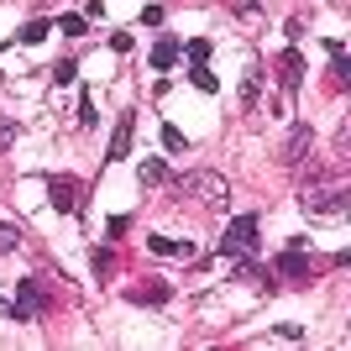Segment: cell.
I'll return each instance as SVG.
<instances>
[{"mask_svg": "<svg viewBox=\"0 0 351 351\" xmlns=\"http://www.w3.org/2000/svg\"><path fill=\"white\" fill-rule=\"evenodd\" d=\"M47 32H53V21H27V27L16 32V37H21V43H27V47H37V43H43V37H47Z\"/></svg>", "mask_w": 351, "mask_h": 351, "instance_id": "obj_16", "label": "cell"}, {"mask_svg": "<svg viewBox=\"0 0 351 351\" xmlns=\"http://www.w3.org/2000/svg\"><path fill=\"white\" fill-rule=\"evenodd\" d=\"M89 263H95V273H100V278H110V267H116V257H110V252H95Z\"/></svg>", "mask_w": 351, "mask_h": 351, "instance_id": "obj_21", "label": "cell"}, {"mask_svg": "<svg viewBox=\"0 0 351 351\" xmlns=\"http://www.w3.org/2000/svg\"><path fill=\"white\" fill-rule=\"evenodd\" d=\"M184 53H189V63H205V58H210V43H205V37H194Z\"/></svg>", "mask_w": 351, "mask_h": 351, "instance_id": "obj_19", "label": "cell"}, {"mask_svg": "<svg viewBox=\"0 0 351 351\" xmlns=\"http://www.w3.org/2000/svg\"><path fill=\"white\" fill-rule=\"evenodd\" d=\"M73 73H79V63H73V58H63L58 69H53V79H58V84H73Z\"/></svg>", "mask_w": 351, "mask_h": 351, "instance_id": "obj_20", "label": "cell"}, {"mask_svg": "<svg viewBox=\"0 0 351 351\" xmlns=\"http://www.w3.org/2000/svg\"><path fill=\"white\" fill-rule=\"evenodd\" d=\"M5 315H16V320H37V315H43V283L21 278V283H16V299L5 304Z\"/></svg>", "mask_w": 351, "mask_h": 351, "instance_id": "obj_3", "label": "cell"}, {"mask_svg": "<svg viewBox=\"0 0 351 351\" xmlns=\"http://www.w3.org/2000/svg\"><path fill=\"white\" fill-rule=\"evenodd\" d=\"M304 147H309V126H293V132H289V147H283V162L293 168V162L304 158Z\"/></svg>", "mask_w": 351, "mask_h": 351, "instance_id": "obj_12", "label": "cell"}, {"mask_svg": "<svg viewBox=\"0 0 351 351\" xmlns=\"http://www.w3.org/2000/svg\"><path fill=\"white\" fill-rule=\"evenodd\" d=\"M47 205L63 210V215H73V210H79V184H73L69 173H53L47 178Z\"/></svg>", "mask_w": 351, "mask_h": 351, "instance_id": "obj_6", "label": "cell"}, {"mask_svg": "<svg viewBox=\"0 0 351 351\" xmlns=\"http://www.w3.org/2000/svg\"><path fill=\"white\" fill-rule=\"evenodd\" d=\"M162 147H168V152H184L189 142H184V132H178V126H162Z\"/></svg>", "mask_w": 351, "mask_h": 351, "instance_id": "obj_18", "label": "cell"}, {"mask_svg": "<svg viewBox=\"0 0 351 351\" xmlns=\"http://www.w3.org/2000/svg\"><path fill=\"white\" fill-rule=\"evenodd\" d=\"M136 178H142V184H168V178H173V173H168V162H162V158H142V168H136Z\"/></svg>", "mask_w": 351, "mask_h": 351, "instance_id": "obj_11", "label": "cell"}, {"mask_svg": "<svg viewBox=\"0 0 351 351\" xmlns=\"http://www.w3.org/2000/svg\"><path fill=\"white\" fill-rule=\"evenodd\" d=\"M16 247H21V226L0 220V252H16Z\"/></svg>", "mask_w": 351, "mask_h": 351, "instance_id": "obj_17", "label": "cell"}, {"mask_svg": "<svg viewBox=\"0 0 351 351\" xmlns=\"http://www.w3.org/2000/svg\"><path fill=\"white\" fill-rule=\"evenodd\" d=\"M273 273H283V278H309V273H315V263H309L304 241H293L289 252H278V257H273Z\"/></svg>", "mask_w": 351, "mask_h": 351, "instance_id": "obj_4", "label": "cell"}, {"mask_svg": "<svg viewBox=\"0 0 351 351\" xmlns=\"http://www.w3.org/2000/svg\"><path fill=\"white\" fill-rule=\"evenodd\" d=\"M189 84H194V89H205V95H215V89H220V79L205 69V63H194V69H189Z\"/></svg>", "mask_w": 351, "mask_h": 351, "instance_id": "obj_15", "label": "cell"}, {"mask_svg": "<svg viewBox=\"0 0 351 351\" xmlns=\"http://www.w3.org/2000/svg\"><path fill=\"white\" fill-rule=\"evenodd\" d=\"M220 252H231V257H247V252H257V215H236L231 226H226V241H220Z\"/></svg>", "mask_w": 351, "mask_h": 351, "instance_id": "obj_1", "label": "cell"}, {"mask_svg": "<svg viewBox=\"0 0 351 351\" xmlns=\"http://www.w3.org/2000/svg\"><path fill=\"white\" fill-rule=\"evenodd\" d=\"M132 132H136V110L116 116V132H110V147H105V162H121V158H132Z\"/></svg>", "mask_w": 351, "mask_h": 351, "instance_id": "obj_5", "label": "cell"}, {"mask_svg": "<svg viewBox=\"0 0 351 351\" xmlns=\"http://www.w3.org/2000/svg\"><path fill=\"white\" fill-rule=\"evenodd\" d=\"M79 126H95V100H89V95L79 100Z\"/></svg>", "mask_w": 351, "mask_h": 351, "instance_id": "obj_23", "label": "cell"}, {"mask_svg": "<svg viewBox=\"0 0 351 351\" xmlns=\"http://www.w3.org/2000/svg\"><path fill=\"white\" fill-rule=\"evenodd\" d=\"M178 63V37H158V47H152V69L168 73Z\"/></svg>", "mask_w": 351, "mask_h": 351, "instance_id": "obj_10", "label": "cell"}, {"mask_svg": "<svg viewBox=\"0 0 351 351\" xmlns=\"http://www.w3.org/2000/svg\"><path fill=\"white\" fill-rule=\"evenodd\" d=\"M53 32H63V37H84L89 32V16L84 11H69V16H58V27Z\"/></svg>", "mask_w": 351, "mask_h": 351, "instance_id": "obj_13", "label": "cell"}, {"mask_svg": "<svg viewBox=\"0 0 351 351\" xmlns=\"http://www.w3.org/2000/svg\"><path fill=\"white\" fill-rule=\"evenodd\" d=\"M11 136H16V121H11V116H0V147L11 142Z\"/></svg>", "mask_w": 351, "mask_h": 351, "instance_id": "obj_24", "label": "cell"}, {"mask_svg": "<svg viewBox=\"0 0 351 351\" xmlns=\"http://www.w3.org/2000/svg\"><path fill=\"white\" fill-rule=\"evenodd\" d=\"M278 84H283V95H299V84H304V58L299 53H283V63H278Z\"/></svg>", "mask_w": 351, "mask_h": 351, "instance_id": "obj_8", "label": "cell"}, {"mask_svg": "<svg viewBox=\"0 0 351 351\" xmlns=\"http://www.w3.org/2000/svg\"><path fill=\"white\" fill-rule=\"evenodd\" d=\"M257 95H263V69H247V79H241V105H257Z\"/></svg>", "mask_w": 351, "mask_h": 351, "instance_id": "obj_14", "label": "cell"}, {"mask_svg": "<svg viewBox=\"0 0 351 351\" xmlns=\"http://www.w3.org/2000/svg\"><path fill=\"white\" fill-rule=\"evenodd\" d=\"M147 252H158V257H184V263L194 257L189 241H173V236H147Z\"/></svg>", "mask_w": 351, "mask_h": 351, "instance_id": "obj_9", "label": "cell"}, {"mask_svg": "<svg viewBox=\"0 0 351 351\" xmlns=\"http://www.w3.org/2000/svg\"><path fill=\"white\" fill-rule=\"evenodd\" d=\"M226 5H231L236 16H257V11H263V0H226Z\"/></svg>", "mask_w": 351, "mask_h": 351, "instance_id": "obj_22", "label": "cell"}, {"mask_svg": "<svg viewBox=\"0 0 351 351\" xmlns=\"http://www.w3.org/2000/svg\"><path fill=\"white\" fill-rule=\"evenodd\" d=\"M126 299H132V304H168V299H173V289H168L162 278H142L136 289H126Z\"/></svg>", "mask_w": 351, "mask_h": 351, "instance_id": "obj_7", "label": "cell"}, {"mask_svg": "<svg viewBox=\"0 0 351 351\" xmlns=\"http://www.w3.org/2000/svg\"><path fill=\"white\" fill-rule=\"evenodd\" d=\"M178 194H194V199H231V184L220 173H184L178 178Z\"/></svg>", "mask_w": 351, "mask_h": 351, "instance_id": "obj_2", "label": "cell"}]
</instances>
